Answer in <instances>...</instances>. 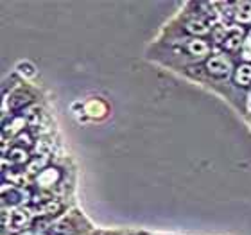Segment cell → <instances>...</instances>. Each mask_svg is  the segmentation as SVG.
I'll list each match as a JSON object with an SVG mask.
<instances>
[{"mask_svg":"<svg viewBox=\"0 0 251 235\" xmlns=\"http://www.w3.org/2000/svg\"><path fill=\"white\" fill-rule=\"evenodd\" d=\"M58 212H61V203L54 201V199L38 207V215H56Z\"/></svg>","mask_w":251,"mask_h":235,"instance_id":"9c48e42d","label":"cell"},{"mask_svg":"<svg viewBox=\"0 0 251 235\" xmlns=\"http://www.w3.org/2000/svg\"><path fill=\"white\" fill-rule=\"evenodd\" d=\"M18 68H20L24 74H27V76H32V74H34V68H32L29 63H20V65H18Z\"/></svg>","mask_w":251,"mask_h":235,"instance_id":"2e32d148","label":"cell"},{"mask_svg":"<svg viewBox=\"0 0 251 235\" xmlns=\"http://www.w3.org/2000/svg\"><path fill=\"white\" fill-rule=\"evenodd\" d=\"M231 59L225 54H217L206 59V70L212 74L214 78H226L231 72Z\"/></svg>","mask_w":251,"mask_h":235,"instance_id":"6da1fadb","label":"cell"},{"mask_svg":"<svg viewBox=\"0 0 251 235\" xmlns=\"http://www.w3.org/2000/svg\"><path fill=\"white\" fill-rule=\"evenodd\" d=\"M212 38H214L217 43H225L226 38H228V32H226V27L225 26H215L212 29Z\"/></svg>","mask_w":251,"mask_h":235,"instance_id":"4fadbf2b","label":"cell"},{"mask_svg":"<svg viewBox=\"0 0 251 235\" xmlns=\"http://www.w3.org/2000/svg\"><path fill=\"white\" fill-rule=\"evenodd\" d=\"M185 31L190 32V34H194V36L198 38V36H204V34H208L210 29L203 20L194 18V20H188L187 24H185Z\"/></svg>","mask_w":251,"mask_h":235,"instance_id":"8992f818","label":"cell"},{"mask_svg":"<svg viewBox=\"0 0 251 235\" xmlns=\"http://www.w3.org/2000/svg\"><path fill=\"white\" fill-rule=\"evenodd\" d=\"M29 221H31V214H29L27 210H16V212H13V215H11L9 228L13 226L15 230H22V228H25V226L29 225Z\"/></svg>","mask_w":251,"mask_h":235,"instance_id":"52a82bcc","label":"cell"},{"mask_svg":"<svg viewBox=\"0 0 251 235\" xmlns=\"http://www.w3.org/2000/svg\"><path fill=\"white\" fill-rule=\"evenodd\" d=\"M237 84L241 86H250L251 84V65L250 63H242L235 68V76H233Z\"/></svg>","mask_w":251,"mask_h":235,"instance_id":"5b68a950","label":"cell"},{"mask_svg":"<svg viewBox=\"0 0 251 235\" xmlns=\"http://www.w3.org/2000/svg\"><path fill=\"white\" fill-rule=\"evenodd\" d=\"M45 163H47V155H45L43 158H34V160H32V163H29V165H27V171H29L31 174L38 173V167L42 169Z\"/></svg>","mask_w":251,"mask_h":235,"instance_id":"5bb4252c","label":"cell"},{"mask_svg":"<svg viewBox=\"0 0 251 235\" xmlns=\"http://www.w3.org/2000/svg\"><path fill=\"white\" fill-rule=\"evenodd\" d=\"M49 232H50V235H75L74 228L70 225H67V223H59V225L50 226Z\"/></svg>","mask_w":251,"mask_h":235,"instance_id":"8fae6325","label":"cell"},{"mask_svg":"<svg viewBox=\"0 0 251 235\" xmlns=\"http://www.w3.org/2000/svg\"><path fill=\"white\" fill-rule=\"evenodd\" d=\"M185 47H187L188 52L192 54V56H196V58H203V56H206V54L210 52V45L204 42V40H201V38L187 40Z\"/></svg>","mask_w":251,"mask_h":235,"instance_id":"3957f363","label":"cell"},{"mask_svg":"<svg viewBox=\"0 0 251 235\" xmlns=\"http://www.w3.org/2000/svg\"><path fill=\"white\" fill-rule=\"evenodd\" d=\"M15 142L20 147H31L32 144H34V140H32V136H31V133H29V131H20Z\"/></svg>","mask_w":251,"mask_h":235,"instance_id":"7c38bea8","label":"cell"},{"mask_svg":"<svg viewBox=\"0 0 251 235\" xmlns=\"http://www.w3.org/2000/svg\"><path fill=\"white\" fill-rule=\"evenodd\" d=\"M7 158H9L11 163H15V165H25V163L31 160V155H29V151H27L25 147L16 146V147H13V149H9Z\"/></svg>","mask_w":251,"mask_h":235,"instance_id":"277c9868","label":"cell"},{"mask_svg":"<svg viewBox=\"0 0 251 235\" xmlns=\"http://www.w3.org/2000/svg\"><path fill=\"white\" fill-rule=\"evenodd\" d=\"M32 103V97L25 92H20L11 97V110H25V106Z\"/></svg>","mask_w":251,"mask_h":235,"instance_id":"ba28073f","label":"cell"},{"mask_svg":"<svg viewBox=\"0 0 251 235\" xmlns=\"http://www.w3.org/2000/svg\"><path fill=\"white\" fill-rule=\"evenodd\" d=\"M241 43H242L241 32H231V34H228L226 42L223 43V47H225V51H228V52H235L237 49L241 47Z\"/></svg>","mask_w":251,"mask_h":235,"instance_id":"30bf717a","label":"cell"},{"mask_svg":"<svg viewBox=\"0 0 251 235\" xmlns=\"http://www.w3.org/2000/svg\"><path fill=\"white\" fill-rule=\"evenodd\" d=\"M4 199L7 203H18L20 201V194L16 192L15 188H11V192H4Z\"/></svg>","mask_w":251,"mask_h":235,"instance_id":"9a60e30c","label":"cell"},{"mask_svg":"<svg viewBox=\"0 0 251 235\" xmlns=\"http://www.w3.org/2000/svg\"><path fill=\"white\" fill-rule=\"evenodd\" d=\"M233 20L241 26H251V2L250 0H242L233 4Z\"/></svg>","mask_w":251,"mask_h":235,"instance_id":"7a4b0ae2","label":"cell"}]
</instances>
